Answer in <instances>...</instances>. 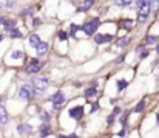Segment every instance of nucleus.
I'll use <instances>...</instances> for the list:
<instances>
[{
	"label": "nucleus",
	"instance_id": "1",
	"mask_svg": "<svg viewBox=\"0 0 159 138\" xmlns=\"http://www.w3.org/2000/svg\"><path fill=\"white\" fill-rule=\"evenodd\" d=\"M31 89H33V95L34 98H40L43 96L45 92L48 90V79L45 76H34L31 81Z\"/></svg>",
	"mask_w": 159,
	"mask_h": 138
},
{
	"label": "nucleus",
	"instance_id": "2",
	"mask_svg": "<svg viewBox=\"0 0 159 138\" xmlns=\"http://www.w3.org/2000/svg\"><path fill=\"white\" fill-rule=\"evenodd\" d=\"M99 25H101V20H99L98 17H94V19H90L88 22H85V23L80 27V30L84 31V34L93 36V34L96 33V30L99 28Z\"/></svg>",
	"mask_w": 159,
	"mask_h": 138
},
{
	"label": "nucleus",
	"instance_id": "3",
	"mask_svg": "<svg viewBox=\"0 0 159 138\" xmlns=\"http://www.w3.org/2000/svg\"><path fill=\"white\" fill-rule=\"evenodd\" d=\"M33 96H34V95H33L31 84H25V86H22V87L19 89V92H17V98L22 99V101H30Z\"/></svg>",
	"mask_w": 159,
	"mask_h": 138
},
{
	"label": "nucleus",
	"instance_id": "4",
	"mask_svg": "<svg viewBox=\"0 0 159 138\" xmlns=\"http://www.w3.org/2000/svg\"><path fill=\"white\" fill-rule=\"evenodd\" d=\"M150 14H152V6H150V5H145V6L139 8L138 22H139V23H145V22H147V19L150 17Z\"/></svg>",
	"mask_w": 159,
	"mask_h": 138
},
{
	"label": "nucleus",
	"instance_id": "5",
	"mask_svg": "<svg viewBox=\"0 0 159 138\" xmlns=\"http://www.w3.org/2000/svg\"><path fill=\"white\" fill-rule=\"evenodd\" d=\"M50 101L53 102L54 110H59V106H62V104L65 102V95H63V92L54 93L53 96H50Z\"/></svg>",
	"mask_w": 159,
	"mask_h": 138
},
{
	"label": "nucleus",
	"instance_id": "6",
	"mask_svg": "<svg viewBox=\"0 0 159 138\" xmlns=\"http://www.w3.org/2000/svg\"><path fill=\"white\" fill-rule=\"evenodd\" d=\"M68 115L71 118H74V120H80L84 116V107L82 106H76V107H73V109L68 110Z\"/></svg>",
	"mask_w": 159,
	"mask_h": 138
},
{
	"label": "nucleus",
	"instance_id": "7",
	"mask_svg": "<svg viewBox=\"0 0 159 138\" xmlns=\"http://www.w3.org/2000/svg\"><path fill=\"white\" fill-rule=\"evenodd\" d=\"M113 41V36L111 34H101V33H96L94 36V42L96 44H105V42H111Z\"/></svg>",
	"mask_w": 159,
	"mask_h": 138
},
{
	"label": "nucleus",
	"instance_id": "8",
	"mask_svg": "<svg viewBox=\"0 0 159 138\" xmlns=\"http://www.w3.org/2000/svg\"><path fill=\"white\" fill-rule=\"evenodd\" d=\"M31 131H33V127H31L30 124H25V123H22V124H19V126H17V134H20V135L31 134Z\"/></svg>",
	"mask_w": 159,
	"mask_h": 138
},
{
	"label": "nucleus",
	"instance_id": "9",
	"mask_svg": "<svg viewBox=\"0 0 159 138\" xmlns=\"http://www.w3.org/2000/svg\"><path fill=\"white\" fill-rule=\"evenodd\" d=\"M94 3H96V0H84V3L77 8V12H85V11H88Z\"/></svg>",
	"mask_w": 159,
	"mask_h": 138
},
{
	"label": "nucleus",
	"instance_id": "10",
	"mask_svg": "<svg viewBox=\"0 0 159 138\" xmlns=\"http://www.w3.org/2000/svg\"><path fill=\"white\" fill-rule=\"evenodd\" d=\"M51 135V126L48 123H43L40 126V138H47Z\"/></svg>",
	"mask_w": 159,
	"mask_h": 138
},
{
	"label": "nucleus",
	"instance_id": "11",
	"mask_svg": "<svg viewBox=\"0 0 159 138\" xmlns=\"http://www.w3.org/2000/svg\"><path fill=\"white\" fill-rule=\"evenodd\" d=\"M17 0H0V9H12Z\"/></svg>",
	"mask_w": 159,
	"mask_h": 138
},
{
	"label": "nucleus",
	"instance_id": "12",
	"mask_svg": "<svg viewBox=\"0 0 159 138\" xmlns=\"http://www.w3.org/2000/svg\"><path fill=\"white\" fill-rule=\"evenodd\" d=\"M6 123H8V112L3 106H0V129L6 126Z\"/></svg>",
	"mask_w": 159,
	"mask_h": 138
},
{
	"label": "nucleus",
	"instance_id": "13",
	"mask_svg": "<svg viewBox=\"0 0 159 138\" xmlns=\"http://www.w3.org/2000/svg\"><path fill=\"white\" fill-rule=\"evenodd\" d=\"M48 48H50V45H48L47 42H42V41H40V44L36 47V51H37L39 56H42V54H45V53L48 51Z\"/></svg>",
	"mask_w": 159,
	"mask_h": 138
},
{
	"label": "nucleus",
	"instance_id": "14",
	"mask_svg": "<svg viewBox=\"0 0 159 138\" xmlns=\"http://www.w3.org/2000/svg\"><path fill=\"white\" fill-rule=\"evenodd\" d=\"M28 44H30L31 48H36V47L40 44V37H39V34H31L30 39H28Z\"/></svg>",
	"mask_w": 159,
	"mask_h": 138
},
{
	"label": "nucleus",
	"instance_id": "15",
	"mask_svg": "<svg viewBox=\"0 0 159 138\" xmlns=\"http://www.w3.org/2000/svg\"><path fill=\"white\" fill-rule=\"evenodd\" d=\"M2 25H3L5 31H11V30L16 28V20H6V19H5V22H3Z\"/></svg>",
	"mask_w": 159,
	"mask_h": 138
},
{
	"label": "nucleus",
	"instance_id": "16",
	"mask_svg": "<svg viewBox=\"0 0 159 138\" xmlns=\"http://www.w3.org/2000/svg\"><path fill=\"white\" fill-rule=\"evenodd\" d=\"M42 67H43L42 64H34V65H28L26 71H28V73H31V75H34V73L40 71V68H42Z\"/></svg>",
	"mask_w": 159,
	"mask_h": 138
},
{
	"label": "nucleus",
	"instance_id": "17",
	"mask_svg": "<svg viewBox=\"0 0 159 138\" xmlns=\"http://www.w3.org/2000/svg\"><path fill=\"white\" fill-rule=\"evenodd\" d=\"M127 86H128V81H125V79H117V81H116V89H117L119 92L125 90Z\"/></svg>",
	"mask_w": 159,
	"mask_h": 138
},
{
	"label": "nucleus",
	"instance_id": "18",
	"mask_svg": "<svg viewBox=\"0 0 159 138\" xmlns=\"http://www.w3.org/2000/svg\"><path fill=\"white\" fill-rule=\"evenodd\" d=\"M19 14H20V17H28V16H33V14H34V8H33V6H28V8L22 9Z\"/></svg>",
	"mask_w": 159,
	"mask_h": 138
},
{
	"label": "nucleus",
	"instance_id": "19",
	"mask_svg": "<svg viewBox=\"0 0 159 138\" xmlns=\"http://www.w3.org/2000/svg\"><path fill=\"white\" fill-rule=\"evenodd\" d=\"M85 96H87V98H94V96H98V89H96V87H88V89H85Z\"/></svg>",
	"mask_w": 159,
	"mask_h": 138
},
{
	"label": "nucleus",
	"instance_id": "20",
	"mask_svg": "<svg viewBox=\"0 0 159 138\" xmlns=\"http://www.w3.org/2000/svg\"><path fill=\"white\" fill-rule=\"evenodd\" d=\"M9 37H12V39H22V37H23V34H22V31H20V30L14 28V30H11V31H9Z\"/></svg>",
	"mask_w": 159,
	"mask_h": 138
},
{
	"label": "nucleus",
	"instance_id": "21",
	"mask_svg": "<svg viewBox=\"0 0 159 138\" xmlns=\"http://www.w3.org/2000/svg\"><path fill=\"white\" fill-rule=\"evenodd\" d=\"M122 28H125V30H131L133 28V25H134V20H131V19H125V20H122Z\"/></svg>",
	"mask_w": 159,
	"mask_h": 138
},
{
	"label": "nucleus",
	"instance_id": "22",
	"mask_svg": "<svg viewBox=\"0 0 159 138\" xmlns=\"http://www.w3.org/2000/svg\"><path fill=\"white\" fill-rule=\"evenodd\" d=\"M131 3H133V0H114V5H116V6H120V8L130 6Z\"/></svg>",
	"mask_w": 159,
	"mask_h": 138
},
{
	"label": "nucleus",
	"instance_id": "23",
	"mask_svg": "<svg viewBox=\"0 0 159 138\" xmlns=\"http://www.w3.org/2000/svg\"><path fill=\"white\" fill-rule=\"evenodd\" d=\"M11 57H12V59H22V57H25V53H23L22 50H14V51L11 53Z\"/></svg>",
	"mask_w": 159,
	"mask_h": 138
},
{
	"label": "nucleus",
	"instance_id": "24",
	"mask_svg": "<svg viewBox=\"0 0 159 138\" xmlns=\"http://www.w3.org/2000/svg\"><path fill=\"white\" fill-rule=\"evenodd\" d=\"M144 109H145V99H142V101H139V102L136 104L134 112H136V113H141V112H144Z\"/></svg>",
	"mask_w": 159,
	"mask_h": 138
},
{
	"label": "nucleus",
	"instance_id": "25",
	"mask_svg": "<svg viewBox=\"0 0 159 138\" xmlns=\"http://www.w3.org/2000/svg\"><path fill=\"white\" fill-rule=\"evenodd\" d=\"M39 115H40V120H42L43 123H48V121L51 120V115H50L48 112H43V110H42V112H40Z\"/></svg>",
	"mask_w": 159,
	"mask_h": 138
},
{
	"label": "nucleus",
	"instance_id": "26",
	"mask_svg": "<svg viewBox=\"0 0 159 138\" xmlns=\"http://www.w3.org/2000/svg\"><path fill=\"white\" fill-rule=\"evenodd\" d=\"M152 3V0H134V5H136V8H142V6H145V5H150Z\"/></svg>",
	"mask_w": 159,
	"mask_h": 138
},
{
	"label": "nucleus",
	"instance_id": "27",
	"mask_svg": "<svg viewBox=\"0 0 159 138\" xmlns=\"http://www.w3.org/2000/svg\"><path fill=\"white\" fill-rule=\"evenodd\" d=\"M77 30H79V27L73 23V25L70 27V34H68V36H71V37H76V33H77Z\"/></svg>",
	"mask_w": 159,
	"mask_h": 138
},
{
	"label": "nucleus",
	"instance_id": "28",
	"mask_svg": "<svg viewBox=\"0 0 159 138\" xmlns=\"http://www.w3.org/2000/svg\"><path fill=\"white\" fill-rule=\"evenodd\" d=\"M57 37H59V41H66V39H68V33L60 30V31L57 33Z\"/></svg>",
	"mask_w": 159,
	"mask_h": 138
},
{
	"label": "nucleus",
	"instance_id": "29",
	"mask_svg": "<svg viewBox=\"0 0 159 138\" xmlns=\"http://www.w3.org/2000/svg\"><path fill=\"white\" fill-rule=\"evenodd\" d=\"M128 115H130V112H125L120 118H119V123L122 124V126H125V123H127V118H128Z\"/></svg>",
	"mask_w": 159,
	"mask_h": 138
},
{
	"label": "nucleus",
	"instance_id": "30",
	"mask_svg": "<svg viewBox=\"0 0 159 138\" xmlns=\"http://www.w3.org/2000/svg\"><path fill=\"white\" fill-rule=\"evenodd\" d=\"M128 42H130V37H122V39H120L119 42H117V47H120V48H122V47L127 45Z\"/></svg>",
	"mask_w": 159,
	"mask_h": 138
},
{
	"label": "nucleus",
	"instance_id": "31",
	"mask_svg": "<svg viewBox=\"0 0 159 138\" xmlns=\"http://www.w3.org/2000/svg\"><path fill=\"white\" fill-rule=\"evenodd\" d=\"M156 41H158V37H155V36H148V37L145 39V44H147V45H152V44H155Z\"/></svg>",
	"mask_w": 159,
	"mask_h": 138
},
{
	"label": "nucleus",
	"instance_id": "32",
	"mask_svg": "<svg viewBox=\"0 0 159 138\" xmlns=\"http://www.w3.org/2000/svg\"><path fill=\"white\" fill-rule=\"evenodd\" d=\"M148 54H150V50H147V48H144L142 51H139V57H141V59H145Z\"/></svg>",
	"mask_w": 159,
	"mask_h": 138
},
{
	"label": "nucleus",
	"instance_id": "33",
	"mask_svg": "<svg viewBox=\"0 0 159 138\" xmlns=\"http://www.w3.org/2000/svg\"><path fill=\"white\" fill-rule=\"evenodd\" d=\"M116 135H117L119 138H125V137H127V131H125V127H122V129H120Z\"/></svg>",
	"mask_w": 159,
	"mask_h": 138
},
{
	"label": "nucleus",
	"instance_id": "34",
	"mask_svg": "<svg viewBox=\"0 0 159 138\" xmlns=\"http://www.w3.org/2000/svg\"><path fill=\"white\" fill-rule=\"evenodd\" d=\"M114 116H116V115H114V113H111V115L107 118V124H108V126H111V124L114 123Z\"/></svg>",
	"mask_w": 159,
	"mask_h": 138
},
{
	"label": "nucleus",
	"instance_id": "35",
	"mask_svg": "<svg viewBox=\"0 0 159 138\" xmlns=\"http://www.w3.org/2000/svg\"><path fill=\"white\" fill-rule=\"evenodd\" d=\"M39 25H42V20L39 17H34L33 19V27H39Z\"/></svg>",
	"mask_w": 159,
	"mask_h": 138
},
{
	"label": "nucleus",
	"instance_id": "36",
	"mask_svg": "<svg viewBox=\"0 0 159 138\" xmlns=\"http://www.w3.org/2000/svg\"><path fill=\"white\" fill-rule=\"evenodd\" d=\"M99 109H101V106H99L98 102H94V104L91 106V113H94V112H98Z\"/></svg>",
	"mask_w": 159,
	"mask_h": 138
},
{
	"label": "nucleus",
	"instance_id": "37",
	"mask_svg": "<svg viewBox=\"0 0 159 138\" xmlns=\"http://www.w3.org/2000/svg\"><path fill=\"white\" fill-rule=\"evenodd\" d=\"M34 64H40L37 57H33V59H30V62H28V65H34Z\"/></svg>",
	"mask_w": 159,
	"mask_h": 138
},
{
	"label": "nucleus",
	"instance_id": "38",
	"mask_svg": "<svg viewBox=\"0 0 159 138\" xmlns=\"http://www.w3.org/2000/svg\"><path fill=\"white\" fill-rule=\"evenodd\" d=\"M113 113H114V115H119V113H120V107H114Z\"/></svg>",
	"mask_w": 159,
	"mask_h": 138
},
{
	"label": "nucleus",
	"instance_id": "39",
	"mask_svg": "<svg viewBox=\"0 0 159 138\" xmlns=\"http://www.w3.org/2000/svg\"><path fill=\"white\" fill-rule=\"evenodd\" d=\"M144 48H145V45H139V47H136V51L139 53V51H142Z\"/></svg>",
	"mask_w": 159,
	"mask_h": 138
},
{
	"label": "nucleus",
	"instance_id": "40",
	"mask_svg": "<svg viewBox=\"0 0 159 138\" xmlns=\"http://www.w3.org/2000/svg\"><path fill=\"white\" fill-rule=\"evenodd\" d=\"M91 87H96V89H98V81H93V82H91Z\"/></svg>",
	"mask_w": 159,
	"mask_h": 138
},
{
	"label": "nucleus",
	"instance_id": "41",
	"mask_svg": "<svg viewBox=\"0 0 159 138\" xmlns=\"http://www.w3.org/2000/svg\"><path fill=\"white\" fill-rule=\"evenodd\" d=\"M124 59H125V56H120V57H119V59H117V61H116V62H122V61H124Z\"/></svg>",
	"mask_w": 159,
	"mask_h": 138
},
{
	"label": "nucleus",
	"instance_id": "42",
	"mask_svg": "<svg viewBox=\"0 0 159 138\" xmlns=\"http://www.w3.org/2000/svg\"><path fill=\"white\" fill-rule=\"evenodd\" d=\"M3 22H5V17H3V16H0V23H3Z\"/></svg>",
	"mask_w": 159,
	"mask_h": 138
},
{
	"label": "nucleus",
	"instance_id": "43",
	"mask_svg": "<svg viewBox=\"0 0 159 138\" xmlns=\"http://www.w3.org/2000/svg\"><path fill=\"white\" fill-rule=\"evenodd\" d=\"M68 138H77V135H76V134H71V135H70Z\"/></svg>",
	"mask_w": 159,
	"mask_h": 138
},
{
	"label": "nucleus",
	"instance_id": "44",
	"mask_svg": "<svg viewBox=\"0 0 159 138\" xmlns=\"http://www.w3.org/2000/svg\"><path fill=\"white\" fill-rule=\"evenodd\" d=\"M156 121H158V124H159V113H156Z\"/></svg>",
	"mask_w": 159,
	"mask_h": 138
},
{
	"label": "nucleus",
	"instance_id": "45",
	"mask_svg": "<svg viewBox=\"0 0 159 138\" xmlns=\"http://www.w3.org/2000/svg\"><path fill=\"white\" fill-rule=\"evenodd\" d=\"M2 41H3V34L0 33V42H2Z\"/></svg>",
	"mask_w": 159,
	"mask_h": 138
},
{
	"label": "nucleus",
	"instance_id": "46",
	"mask_svg": "<svg viewBox=\"0 0 159 138\" xmlns=\"http://www.w3.org/2000/svg\"><path fill=\"white\" fill-rule=\"evenodd\" d=\"M57 138H66V137H63V135H57Z\"/></svg>",
	"mask_w": 159,
	"mask_h": 138
},
{
	"label": "nucleus",
	"instance_id": "47",
	"mask_svg": "<svg viewBox=\"0 0 159 138\" xmlns=\"http://www.w3.org/2000/svg\"><path fill=\"white\" fill-rule=\"evenodd\" d=\"M156 53H158V54H159V45L156 47Z\"/></svg>",
	"mask_w": 159,
	"mask_h": 138
}]
</instances>
